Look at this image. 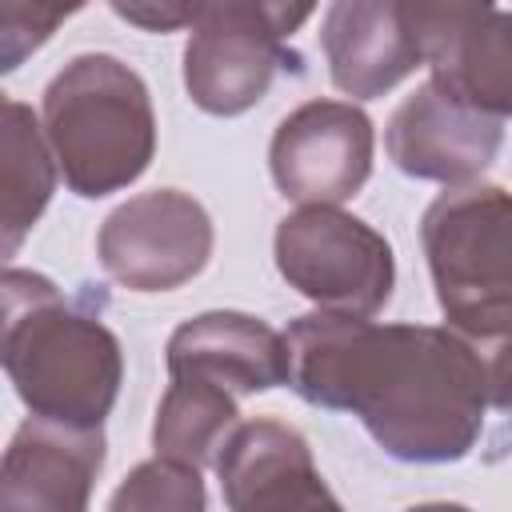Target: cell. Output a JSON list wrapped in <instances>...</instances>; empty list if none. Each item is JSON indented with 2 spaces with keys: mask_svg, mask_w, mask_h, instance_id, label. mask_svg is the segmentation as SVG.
<instances>
[{
  "mask_svg": "<svg viewBox=\"0 0 512 512\" xmlns=\"http://www.w3.org/2000/svg\"><path fill=\"white\" fill-rule=\"evenodd\" d=\"M112 512H204L208 488L196 464L176 456H152L136 464L108 500Z\"/></svg>",
  "mask_w": 512,
  "mask_h": 512,
  "instance_id": "ac0fdd59",
  "label": "cell"
},
{
  "mask_svg": "<svg viewBox=\"0 0 512 512\" xmlns=\"http://www.w3.org/2000/svg\"><path fill=\"white\" fill-rule=\"evenodd\" d=\"M420 244L444 320L512 308V192L468 180L440 192L420 220Z\"/></svg>",
  "mask_w": 512,
  "mask_h": 512,
  "instance_id": "277c9868",
  "label": "cell"
},
{
  "mask_svg": "<svg viewBox=\"0 0 512 512\" xmlns=\"http://www.w3.org/2000/svg\"><path fill=\"white\" fill-rule=\"evenodd\" d=\"M288 388L356 416L404 464H452L484 428L488 384L472 344L452 324H380L372 316L308 312L288 324Z\"/></svg>",
  "mask_w": 512,
  "mask_h": 512,
  "instance_id": "6da1fadb",
  "label": "cell"
},
{
  "mask_svg": "<svg viewBox=\"0 0 512 512\" xmlns=\"http://www.w3.org/2000/svg\"><path fill=\"white\" fill-rule=\"evenodd\" d=\"M216 480L232 512L336 508L308 440L284 420H240L216 452Z\"/></svg>",
  "mask_w": 512,
  "mask_h": 512,
  "instance_id": "30bf717a",
  "label": "cell"
},
{
  "mask_svg": "<svg viewBox=\"0 0 512 512\" xmlns=\"http://www.w3.org/2000/svg\"><path fill=\"white\" fill-rule=\"evenodd\" d=\"M432 80L488 116H512V12H488L436 64Z\"/></svg>",
  "mask_w": 512,
  "mask_h": 512,
  "instance_id": "2e32d148",
  "label": "cell"
},
{
  "mask_svg": "<svg viewBox=\"0 0 512 512\" xmlns=\"http://www.w3.org/2000/svg\"><path fill=\"white\" fill-rule=\"evenodd\" d=\"M376 132L352 100H308L292 108L268 144V168L292 204H344L372 176Z\"/></svg>",
  "mask_w": 512,
  "mask_h": 512,
  "instance_id": "52a82bcc",
  "label": "cell"
},
{
  "mask_svg": "<svg viewBox=\"0 0 512 512\" xmlns=\"http://www.w3.org/2000/svg\"><path fill=\"white\" fill-rule=\"evenodd\" d=\"M240 396H232L220 384L172 376L168 392L156 404L152 420V448L160 456L188 460L196 468L216 464V452L224 448L228 432L240 424Z\"/></svg>",
  "mask_w": 512,
  "mask_h": 512,
  "instance_id": "9a60e30c",
  "label": "cell"
},
{
  "mask_svg": "<svg viewBox=\"0 0 512 512\" xmlns=\"http://www.w3.org/2000/svg\"><path fill=\"white\" fill-rule=\"evenodd\" d=\"M396 4L428 68L488 12H496V0H396Z\"/></svg>",
  "mask_w": 512,
  "mask_h": 512,
  "instance_id": "ffe728a7",
  "label": "cell"
},
{
  "mask_svg": "<svg viewBox=\"0 0 512 512\" xmlns=\"http://www.w3.org/2000/svg\"><path fill=\"white\" fill-rule=\"evenodd\" d=\"M504 144V120L488 116L444 84L424 80L412 96L400 100L384 128L388 160L412 180L468 184L480 180Z\"/></svg>",
  "mask_w": 512,
  "mask_h": 512,
  "instance_id": "ba28073f",
  "label": "cell"
},
{
  "mask_svg": "<svg viewBox=\"0 0 512 512\" xmlns=\"http://www.w3.org/2000/svg\"><path fill=\"white\" fill-rule=\"evenodd\" d=\"M320 48L332 84L352 100H376L424 64L396 0H332Z\"/></svg>",
  "mask_w": 512,
  "mask_h": 512,
  "instance_id": "7c38bea8",
  "label": "cell"
},
{
  "mask_svg": "<svg viewBox=\"0 0 512 512\" xmlns=\"http://www.w3.org/2000/svg\"><path fill=\"white\" fill-rule=\"evenodd\" d=\"M300 56L288 40L252 24H200L184 48L188 100L208 116H240L260 104L280 68H296Z\"/></svg>",
  "mask_w": 512,
  "mask_h": 512,
  "instance_id": "4fadbf2b",
  "label": "cell"
},
{
  "mask_svg": "<svg viewBox=\"0 0 512 512\" xmlns=\"http://www.w3.org/2000/svg\"><path fill=\"white\" fill-rule=\"evenodd\" d=\"M40 124L64 184L84 200L136 184L156 156L148 84L108 52L72 56L48 80Z\"/></svg>",
  "mask_w": 512,
  "mask_h": 512,
  "instance_id": "3957f363",
  "label": "cell"
},
{
  "mask_svg": "<svg viewBox=\"0 0 512 512\" xmlns=\"http://www.w3.org/2000/svg\"><path fill=\"white\" fill-rule=\"evenodd\" d=\"M104 468V424L28 412L12 432L0 472V504L32 512H80Z\"/></svg>",
  "mask_w": 512,
  "mask_h": 512,
  "instance_id": "9c48e42d",
  "label": "cell"
},
{
  "mask_svg": "<svg viewBox=\"0 0 512 512\" xmlns=\"http://www.w3.org/2000/svg\"><path fill=\"white\" fill-rule=\"evenodd\" d=\"M276 272L324 312L376 316L392 300V244L340 204H300L276 224Z\"/></svg>",
  "mask_w": 512,
  "mask_h": 512,
  "instance_id": "5b68a950",
  "label": "cell"
},
{
  "mask_svg": "<svg viewBox=\"0 0 512 512\" xmlns=\"http://www.w3.org/2000/svg\"><path fill=\"white\" fill-rule=\"evenodd\" d=\"M0 296V360L20 404L40 416L104 424L124 380L112 328L28 268H8Z\"/></svg>",
  "mask_w": 512,
  "mask_h": 512,
  "instance_id": "7a4b0ae2",
  "label": "cell"
},
{
  "mask_svg": "<svg viewBox=\"0 0 512 512\" xmlns=\"http://www.w3.org/2000/svg\"><path fill=\"white\" fill-rule=\"evenodd\" d=\"M88 0H0V72H16Z\"/></svg>",
  "mask_w": 512,
  "mask_h": 512,
  "instance_id": "d6986e66",
  "label": "cell"
},
{
  "mask_svg": "<svg viewBox=\"0 0 512 512\" xmlns=\"http://www.w3.org/2000/svg\"><path fill=\"white\" fill-rule=\"evenodd\" d=\"M100 268L132 292H172L204 272L212 216L180 188H152L124 200L96 232Z\"/></svg>",
  "mask_w": 512,
  "mask_h": 512,
  "instance_id": "8992f818",
  "label": "cell"
},
{
  "mask_svg": "<svg viewBox=\"0 0 512 512\" xmlns=\"http://www.w3.org/2000/svg\"><path fill=\"white\" fill-rule=\"evenodd\" d=\"M168 376L208 380L232 396H256L288 384V340L248 312H200L184 320L164 348Z\"/></svg>",
  "mask_w": 512,
  "mask_h": 512,
  "instance_id": "8fae6325",
  "label": "cell"
},
{
  "mask_svg": "<svg viewBox=\"0 0 512 512\" xmlns=\"http://www.w3.org/2000/svg\"><path fill=\"white\" fill-rule=\"evenodd\" d=\"M140 32H180L200 24H252L280 40L304 28L320 0H108Z\"/></svg>",
  "mask_w": 512,
  "mask_h": 512,
  "instance_id": "e0dca14e",
  "label": "cell"
},
{
  "mask_svg": "<svg viewBox=\"0 0 512 512\" xmlns=\"http://www.w3.org/2000/svg\"><path fill=\"white\" fill-rule=\"evenodd\" d=\"M56 156L44 136V124L32 116L28 104L4 100V256H16L20 240L32 232V224L44 216L52 192H56Z\"/></svg>",
  "mask_w": 512,
  "mask_h": 512,
  "instance_id": "5bb4252c",
  "label": "cell"
},
{
  "mask_svg": "<svg viewBox=\"0 0 512 512\" xmlns=\"http://www.w3.org/2000/svg\"><path fill=\"white\" fill-rule=\"evenodd\" d=\"M504 412H508V420H512V404H508V408H504Z\"/></svg>",
  "mask_w": 512,
  "mask_h": 512,
  "instance_id": "44dd1931",
  "label": "cell"
}]
</instances>
